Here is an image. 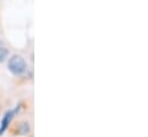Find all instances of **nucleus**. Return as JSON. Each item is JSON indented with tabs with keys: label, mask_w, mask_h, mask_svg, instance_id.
<instances>
[{
	"label": "nucleus",
	"mask_w": 148,
	"mask_h": 137,
	"mask_svg": "<svg viewBox=\"0 0 148 137\" xmlns=\"http://www.w3.org/2000/svg\"><path fill=\"white\" fill-rule=\"evenodd\" d=\"M7 67L9 69V71L14 75H22L25 73L27 70V62L24 60V58H22L21 55H13L10 57V59L8 60Z\"/></svg>",
	"instance_id": "1"
},
{
	"label": "nucleus",
	"mask_w": 148,
	"mask_h": 137,
	"mask_svg": "<svg viewBox=\"0 0 148 137\" xmlns=\"http://www.w3.org/2000/svg\"><path fill=\"white\" fill-rule=\"evenodd\" d=\"M14 115H15V111H8V112L5 113V115H3V118H2V121H1V126H0V135H2V134L6 131L7 127H8L9 123L12 122Z\"/></svg>",
	"instance_id": "2"
},
{
	"label": "nucleus",
	"mask_w": 148,
	"mask_h": 137,
	"mask_svg": "<svg viewBox=\"0 0 148 137\" xmlns=\"http://www.w3.org/2000/svg\"><path fill=\"white\" fill-rule=\"evenodd\" d=\"M18 131H20V134H22V135H27V134L30 131V126H29V123H27V122L21 123V126H20V128H18Z\"/></svg>",
	"instance_id": "3"
},
{
	"label": "nucleus",
	"mask_w": 148,
	"mask_h": 137,
	"mask_svg": "<svg viewBox=\"0 0 148 137\" xmlns=\"http://www.w3.org/2000/svg\"><path fill=\"white\" fill-rule=\"evenodd\" d=\"M7 55H8V50L5 48L3 46L0 47V62H2V61L7 58Z\"/></svg>",
	"instance_id": "4"
},
{
	"label": "nucleus",
	"mask_w": 148,
	"mask_h": 137,
	"mask_svg": "<svg viewBox=\"0 0 148 137\" xmlns=\"http://www.w3.org/2000/svg\"><path fill=\"white\" fill-rule=\"evenodd\" d=\"M2 46H3V43H2L1 40H0V47H2Z\"/></svg>",
	"instance_id": "5"
}]
</instances>
